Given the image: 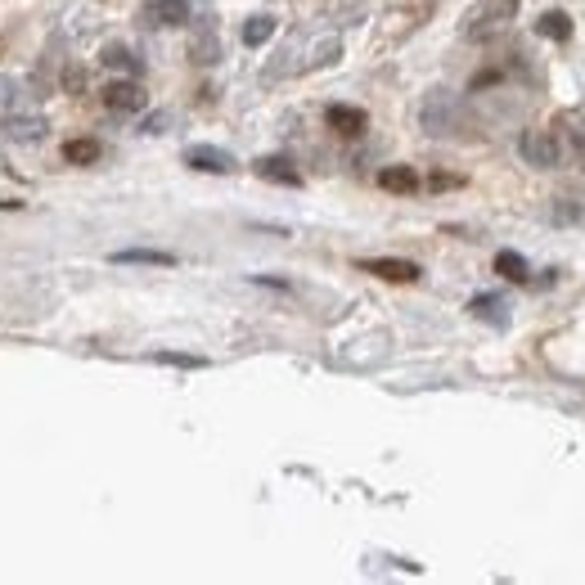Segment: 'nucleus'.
<instances>
[{"mask_svg":"<svg viewBox=\"0 0 585 585\" xmlns=\"http://www.w3.org/2000/svg\"><path fill=\"white\" fill-rule=\"evenodd\" d=\"M99 158V144L90 140V135H77V140H63V162H72V167H90V162Z\"/></svg>","mask_w":585,"mask_h":585,"instance_id":"15","label":"nucleus"},{"mask_svg":"<svg viewBox=\"0 0 585 585\" xmlns=\"http://www.w3.org/2000/svg\"><path fill=\"white\" fill-rule=\"evenodd\" d=\"M270 36H275V18H270V14H252L248 23H243V45H252V50H257V45H266Z\"/></svg>","mask_w":585,"mask_h":585,"instance_id":"18","label":"nucleus"},{"mask_svg":"<svg viewBox=\"0 0 585 585\" xmlns=\"http://www.w3.org/2000/svg\"><path fill=\"white\" fill-rule=\"evenodd\" d=\"M419 122L428 135H455L459 122H464V108H459V99L450 90H428L419 104Z\"/></svg>","mask_w":585,"mask_h":585,"instance_id":"2","label":"nucleus"},{"mask_svg":"<svg viewBox=\"0 0 585 585\" xmlns=\"http://www.w3.org/2000/svg\"><path fill=\"white\" fill-rule=\"evenodd\" d=\"M63 81H68V90L77 95V90H81V68H68V77H63Z\"/></svg>","mask_w":585,"mask_h":585,"instance_id":"23","label":"nucleus"},{"mask_svg":"<svg viewBox=\"0 0 585 585\" xmlns=\"http://www.w3.org/2000/svg\"><path fill=\"white\" fill-rule=\"evenodd\" d=\"M117 266H176V257L171 252H158V248H122L113 252Z\"/></svg>","mask_w":585,"mask_h":585,"instance_id":"13","label":"nucleus"},{"mask_svg":"<svg viewBox=\"0 0 585 585\" xmlns=\"http://www.w3.org/2000/svg\"><path fill=\"white\" fill-rule=\"evenodd\" d=\"M324 122H329V131H338V135H360L369 126V117L351 104H329L324 108Z\"/></svg>","mask_w":585,"mask_h":585,"instance_id":"8","label":"nucleus"},{"mask_svg":"<svg viewBox=\"0 0 585 585\" xmlns=\"http://www.w3.org/2000/svg\"><path fill=\"white\" fill-rule=\"evenodd\" d=\"M378 185H383L387 194H414V189H419V171H414V167H401V162H396V167H383V171H378Z\"/></svg>","mask_w":585,"mask_h":585,"instance_id":"12","label":"nucleus"},{"mask_svg":"<svg viewBox=\"0 0 585 585\" xmlns=\"http://www.w3.org/2000/svg\"><path fill=\"white\" fill-rule=\"evenodd\" d=\"M518 153L531 162V167H558L563 162V149H558V140L549 131H522V140H518Z\"/></svg>","mask_w":585,"mask_h":585,"instance_id":"4","label":"nucleus"},{"mask_svg":"<svg viewBox=\"0 0 585 585\" xmlns=\"http://www.w3.org/2000/svg\"><path fill=\"white\" fill-rule=\"evenodd\" d=\"M45 131H50V126H45L41 113H14V117H5V135H9V140H18V144H36Z\"/></svg>","mask_w":585,"mask_h":585,"instance_id":"9","label":"nucleus"},{"mask_svg":"<svg viewBox=\"0 0 585 585\" xmlns=\"http://www.w3.org/2000/svg\"><path fill=\"white\" fill-rule=\"evenodd\" d=\"M513 14H518V0H477L473 9L464 14V41H495V36L504 32V27L513 23Z\"/></svg>","mask_w":585,"mask_h":585,"instance_id":"1","label":"nucleus"},{"mask_svg":"<svg viewBox=\"0 0 585 585\" xmlns=\"http://www.w3.org/2000/svg\"><path fill=\"white\" fill-rule=\"evenodd\" d=\"M360 270H365V275L387 279V284H414V279L423 275L419 261H405V257H365L360 261Z\"/></svg>","mask_w":585,"mask_h":585,"instance_id":"5","label":"nucleus"},{"mask_svg":"<svg viewBox=\"0 0 585 585\" xmlns=\"http://www.w3.org/2000/svg\"><path fill=\"white\" fill-rule=\"evenodd\" d=\"M171 126V113H153L149 122H144V135H162Z\"/></svg>","mask_w":585,"mask_h":585,"instance_id":"21","label":"nucleus"},{"mask_svg":"<svg viewBox=\"0 0 585 585\" xmlns=\"http://www.w3.org/2000/svg\"><path fill=\"white\" fill-rule=\"evenodd\" d=\"M495 275L513 279V284H527V279H531V266L518 257V252H509V248H504V252H495Z\"/></svg>","mask_w":585,"mask_h":585,"instance_id":"16","label":"nucleus"},{"mask_svg":"<svg viewBox=\"0 0 585 585\" xmlns=\"http://www.w3.org/2000/svg\"><path fill=\"white\" fill-rule=\"evenodd\" d=\"M252 171H257L261 180H270V185H288V189H297V185H302V171H297L288 158H261Z\"/></svg>","mask_w":585,"mask_h":585,"instance_id":"10","label":"nucleus"},{"mask_svg":"<svg viewBox=\"0 0 585 585\" xmlns=\"http://www.w3.org/2000/svg\"><path fill=\"white\" fill-rule=\"evenodd\" d=\"M140 23L144 27H185L189 23V0H144Z\"/></svg>","mask_w":585,"mask_h":585,"instance_id":"6","label":"nucleus"},{"mask_svg":"<svg viewBox=\"0 0 585 585\" xmlns=\"http://www.w3.org/2000/svg\"><path fill=\"white\" fill-rule=\"evenodd\" d=\"M185 162L194 171H207V176H230L239 162H234V153L216 149V144H194V149H185Z\"/></svg>","mask_w":585,"mask_h":585,"instance_id":"7","label":"nucleus"},{"mask_svg":"<svg viewBox=\"0 0 585 585\" xmlns=\"http://www.w3.org/2000/svg\"><path fill=\"white\" fill-rule=\"evenodd\" d=\"M468 311H473L477 320L495 324V329H504V324H509V302H504V297H495V293H477L473 302H468Z\"/></svg>","mask_w":585,"mask_h":585,"instance_id":"11","label":"nucleus"},{"mask_svg":"<svg viewBox=\"0 0 585 585\" xmlns=\"http://www.w3.org/2000/svg\"><path fill=\"white\" fill-rule=\"evenodd\" d=\"M144 104H149V95H144V86L135 77L108 81L104 86V108L108 113H144Z\"/></svg>","mask_w":585,"mask_h":585,"instance_id":"3","label":"nucleus"},{"mask_svg":"<svg viewBox=\"0 0 585 585\" xmlns=\"http://www.w3.org/2000/svg\"><path fill=\"white\" fill-rule=\"evenodd\" d=\"M342 59V36H320V41H315L311 45V54H306V63H302V68L306 72H311V68H329V63H338Z\"/></svg>","mask_w":585,"mask_h":585,"instance_id":"14","label":"nucleus"},{"mask_svg":"<svg viewBox=\"0 0 585 585\" xmlns=\"http://www.w3.org/2000/svg\"><path fill=\"white\" fill-rule=\"evenodd\" d=\"M149 360H158V365H176V369H203L207 365L203 356H185V351H153Z\"/></svg>","mask_w":585,"mask_h":585,"instance_id":"20","label":"nucleus"},{"mask_svg":"<svg viewBox=\"0 0 585 585\" xmlns=\"http://www.w3.org/2000/svg\"><path fill=\"white\" fill-rule=\"evenodd\" d=\"M459 185V176H446V171H437V176H432V189H455Z\"/></svg>","mask_w":585,"mask_h":585,"instance_id":"22","label":"nucleus"},{"mask_svg":"<svg viewBox=\"0 0 585 585\" xmlns=\"http://www.w3.org/2000/svg\"><path fill=\"white\" fill-rule=\"evenodd\" d=\"M104 63L108 68H117V72H140V59H135V50L131 45H122V41H113V45H104Z\"/></svg>","mask_w":585,"mask_h":585,"instance_id":"19","label":"nucleus"},{"mask_svg":"<svg viewBox=\"0 0 585 585\" xmlns=\"http://www.w3.org/2000/svg\"><path fill=\"white\" fill-rule=\"evenodd\" d=\"M536 32L549 36V41H567V36H572V18H567L563 9H549V14H540Z\"/></svg>","mask_w":585,"mask_h":585,"instance_id":"17","label":"nucleus"}]
</instances>
